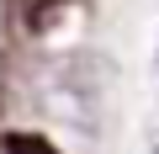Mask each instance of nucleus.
Wrapping results in <instances>:
<instances>
[{
	"mask_svg": "<svg viewBox=\"0 0 159 154\" xmlns=\"http://www.w3.org/2000/svg\"><path fill=\"white\" fill-rule=\"evenodd\" d=\"M0 149H11V154H48L53 143L37 138V133H11V138H0Z\"/></svg>",
	"mask_w": 159,
	"mask_h": 154,
	"instance_id": "obj_1",
	"label": "nucleus"
},
{
	"mask_svg": "<svg viewBox=\"0 0 159 154\" xmlns=\"http://www.w3.org/2000/svg\"><path fill=\"white\" fill-rule=\"evenodd\" d=\"M148 149H159V117L148 122Z\"/></svg>",
	"mask_w": 159,
	"mask_h": 154,
	"instance_id": "obj_2",
	"label": "nucleus"
},
{
	"mask_svg": "<svg viewBox=\"0 0 159 154\" xmlns=\"http://www.w3.org/2000/svg\"><path fill=\"white\" fill-rule=\"evenodd\" d=\"M154 64H159V58H154Z\"/></svg>",
	"mask_w": 159,
	"mask_h": 154,
	"instance_id": "obj_3",
	"label": "nucleus"
}]
</instances>
